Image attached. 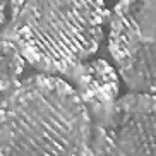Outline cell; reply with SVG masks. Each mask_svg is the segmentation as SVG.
<instances>
[{"label":"cell","instance_id":"1","mask_svg":"<svg viewBox=\"0 0 156 156\" xmlns=\"http://www.w3.org/2000/svg\"><path fill=\"white\" fill-rule=\"evenodd\" d=\"M91 115L72 86L31 76L4 94L0 156H89Z\"/></svg>","mask_w":156,"mask_h":156},{"label":"cell","instance_id":"2","mask_svg":"<svg viewBox=\"0 0 156 156\" xmlns=\"http://www.w3.org/2000/svg\"><path fill=\"white\" fill-rule=\"evenodd\" d=\"M108 17L103 0H12L10 33L46 72H69L94 53Z\"/></svg>","mask_w":156,"mask_h":156},{"label":"cell","instance_id":"3","mask_svg":"<svg viewBox=\"0 0 156 156\" xmlns=\"http://www.w3.org/2000/svg\"><path fill=\"white\" fill-rule=\"evenodd\" d=\"M108 50L130 91L156 94V0H120L115 5Z\"/></svg>","mask_w":156,"mask_h":156},{"label":"cell","instance_id":"4","mask_svg":"<svg viewBox=\"0 0 156 156\" xmlns=\"http://www.w3.org/2000/svg\"><path fill=\"white\" fill-rule=\"evenodd\" d=\"M98 115L93 156H156L154 94H127Z\"/></svg>","mask_w":156,"mask_h":156},{"label":"cell","instance_id":"5","mask_svg":"<svg viewBox=\"0 0 156 156\" xmlns=\"http://www.w3.org/2000/svg\"><path fill=\"white\" fill-rule=\"evenodd\" d=\"M77 94L89 112L101 113L117 101L119 77L106 60L96 58L77 67Z\"/></svg>","mask_w":156,"mask_h":156},{"label":"cell","instance_id":"6","mask_svg":"<svg viewBox=\"0 0 156 156\" xmlns=\"http://www.w3.org/2000/svg\"><path fill=\"white\" fill-rule=\"evenodd\" d=\"M24 58L19 45L10 38H2V94L9 93L16 84L24 69Z\"/></svg>","mask_w":156,"mask_h":156}]
</instances>
